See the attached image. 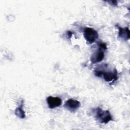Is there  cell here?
<instances>
[{
  "label": "cell",
  "mask_w": 130,
  "mask_h": 130,
  "mask_svg": "<svg viewBox=\"0 0 130 130\" xmlns=\"http://www.w3.org/2000/svg\"><path fill=\"white\" fill-rule=\"evenodd\" d=\"M94 117L96 120L101 123H107L112 120V116L108 110H103L100 108L94 109Z\"/></svg>",
  "instance_id": "1"
},
{
  "label": "cell",
  "mask_w": 130,
  "mask_h": 130,
  "mask_svg": "<svg viewBox=\"0 0 130 130\" xmlns=\"http://www.w3.org/2000/svg\"><path fill=\"white\" fill-rule=\"evenodd\" d=\"M117 73L116 70L112 71H105L101 70H95L94 71V74L96 76H102L104 80L107 82L116 80L117 79Z\"/></svg>",
  "instance_id": "2"
},
{
  "label": "cell",
  "mask_w": 130,
  "mask_h": 130,
  "mask_svg": "<svg viewBox=\"0 0 130 130\" xmlns=\"http://www.w3.org/2000/svg\"><path fill=\"white\" fill-rule=\"evenodd\" d=\"M84 37L88 43H92L98 38V32L91 27H85L84 29Z\"/></svg>",
  "instance_id": "3"
},
{
  "label": "cell",
  "mask_w": 130,
  "mask_h": 130,
  "mask_svg": "<svg viewBox=\"0 0 130 130\" xmlns=\"http://www.w3.org/2000/svg\"><path fill=\"white\" fill-rule=\"evenodd\" d=\"M80 106V103L78 101L72 99L67 100L64 105V107L72 112L76 111Z\"/></svg>",
  "instance_id": "4"
},
{
  "label": "cell",
  "mask_w": 130,
  "mask_h": 130,
  "mask_svg": "<svg viewBox=\"0 0 130 130\" xmlns=\"http://www.w3.org/2000/svg\"><path fill=\"white\" fill-rule=\"evenodd\" d=\"M46 101L48 107L50 109H54L58 107L62 104L61 99L58 97L49 96L47 98Z\"/></svg>",
  "instance_id": "5"
},
{
  "label": "cell",
  "mask_w": 130,
  "mask_h": 130,
  "mask_svg": "<svg viewBox=\"0 0 130 130\" xmlns=\"http://www.w3.org/2000/svg\"><path fill=\"white\" fill-rule=\"evenodd\" d=\"M104 58V53L102 50V49H100L98 51L93 53V54L91 55L90 60L91 61L95 63L97 62H99L101 61Z\"/></svg>",
  "instance_id": "6"
},
{
  "label": "cell",
  "mask_w": 130,
  "mask_h": 130,
  "mask_svg": "<svg viewBox=\"0 0 130 130\" xmlns=\"http://www.w3.org/2000/svg\"><path fill=\"white\" fill-rule=\"evenodd\" d=\"M118 37L123 41H126L129 39V30L128 27H118Z\"/></svg>",
  "instance_id": "7"
},
{
  "label": "cell",
  "mask_w": 130,
  "mask_h": 130,
  "mask_svg": "<svg viewBox=\"0 0 130 130\" xmlns=\"http://www.w3.org/2000/svg\"><path fill=\"white\" fill-rule=\"evenodd\" d=\"M15 114L17 116H18L19 118H24L25 117V112L23 110L22 108L20 107H19L16 109L15 111Z\"/></svg>",
  "instance_id": "8"
},
{
  "label": "cell",
  "mask_w": 130,
  "mask_h": 130,
  "mask_svg": "<svg viewBox=\"0 0 130 130\" xmlns=\"http://www.w3.org/2000/svg\"><path fill=\"white\" fill-rule=\"evenodd\" d=\"M98 45L99 46L100 48L102 49H104V50H106L107 49V46L105 43H102V42H100L98 43Z\"/></svg>",
  "instance_id": "9"
}]
</instances>
